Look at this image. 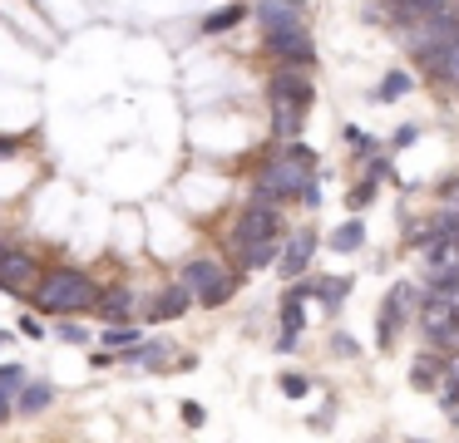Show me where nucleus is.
I'll return each instance as SVG.
<instances>
[{"label":"nucleus","mask_w":459,"mask_h":443,"mask_svg":"<svg viewBox=\"0 0 459 443\" xmlns=\"http://www.w3.org/2000/svg\"><path fill=\"white\" fill-rule=\"evenodd\" d=\"M370 197H376V183H366V187H356V192H351V207H366Z\"/></svg>","instance_id":"27"},{"label":"nucleus","mask_w":459,"mask_h":443,"mask_svg":"<svg viewBox=\"0 0 459 443\" xmlns=\"http://www.w3.org/2000/svg\"><path fill=\"white\" fill-rule=\"evenodd\" d=\"M15 153V143H5V138H0V158H11Z\"/></svg>","instance_id":"30"},{"label":"nucleus","mask_w":459,"mask_h":443,"mask_svg":"<svg viewBox=\"0 0 459 443\" xmlns=\"http://www.w3.org/2000/svg\"><path fill=\"white\" fill-rule=\"evenodd\" d=\"M242 20V5H222V10H212L208 20H203V30H208V35H222V30H232Z\"/></svg>","instance_id":"16"},{"label":"nucleus","mask_w":459,"mask_h":443,"mask_svg":"<svg viewBox=\"0 0 459 443\" xmlns=\"http://www.w3.org/2000/svg\"><path fill=\"white\" fill-rule=\"evenodd\" d=\"M183 285H188L193 295H198L203 305H222L232 295V276L222 271V261H212V256H198V261H188V271H183Z\"/></svg>","instance_id":"4"},{"label":"nucleus","mask_w":459,"mask_h":443,"mask_svg":"<svg viewBox=\"0 0 459 443\" xmlns=\"http://www.w3.org/2000/svg\"><path fill=\"white\" fill-rule=\"evenodd\" d=\"M188 285H169V291L159 295V305H153V320H178L183 311H188Z\"/></svg>","instance_id":"12"},{"label":"nucleus","mask_w":459,"mask_h":443,"mask_svg":"<svg viewBox=\"0 0 459 443\" xmlns=\"http://www.w3.org/2000/svg\"><path fill=\"white\" fill-rule=\"evenodd\" d=\"M425 330H429V340H439V345L455 340V330H459V305L449 301L445 291H439L435 301H425Z\"/></svg>","instance_id":"5"},{"label":"nucleus","mask_w":459,"mask_h":443,"mask_svg":"<svg viewBox=\"0 0 459 443\" xmlns=\"http://www.w3.org/2000/svg\"><path fill=\"white\" fill-rule=\"evenodd\" d=\"M415 389H435V364H429V360L415 364Z\"/></svg>","instance_id":"23"},{"label":"nucleus","mask_w":459,"mask_h":443,"mask_svg":"<svg viewBox=\"0 0 459 443\" xmlns=\"http://www.w3.org/2000/svg\"><path fill=\"white\" fill-rule=\"evenodd\" d=\"M307 389H311V379H307V374H287V379H281V394H287V399H301Z\"/></svg>","instance_id":"22"},{"label":"nucleus","mask_w":459,"mask_h":443,"mask_svg":"<svg viewBox=\"0 0 459 443\" xmlns=\"http://www.w3.org/2000/svg\"><path fill=\"white\" fill-rule=\"evenodd\" d=\"M395 10L405 20H420V15H435V10H445V0H395Z\"/></svg>","instance_id":"18"},{"label":"nucleus","mask_w":459,"mask_h":443,"mask_svg":"<svg viewBox=\"0 0 459 443\" xmlns=\"http://www.w3.org/2000/svg\"><path fill=\"white\" fill-rule=\"evenodd\" d=\"M60 335H65V340H70V345H84V340H90V335H84L80 325H60Z\"/></svg>","instance_id":"28"},{"label":"nucleus","mask_w":459,"mask_h":443,"mask_svg":"<svg viewBox=\"0 0 459 443\" xmlns=\"http://www.w3.org/2000/svg\"><path fill=\"white\" fill-rule=\"evenodd\" d=\"M35 281V261L25 251H5L0 256V291H25Z\"/></svg>","instance_id":"6"},{"label":"nucleus","mask_w":459,"mask_h":443,"mask_svg":"<svg viewBox=\"0 0 459 443\" xmlns=\"http://www.w3.org/2000/svg\"><path fill=\"white\" fill-rule=\"evenodd\" d=\"M272 104H277V138L297 143V133H301V114H307V104H291V98H272Z\"/></svg>","instance_id":"11"},{"label":"nucleus","mask_w":459,"mask_h":443,"mask_svg":"<svg viewBox=\"0 0 459 443\" xmlns=\"http://www.w3.org/2000/svg\"><path fill=\"white\" fill-rule=\"evenodd\" d=\"M307 167L311 158L301 153L297 143H287V158H277V163L262 173V192H257V207H267L272 197H287V192H301V183H307Z\"/></svg>","instance_id":"2"},{"label":"nucleus","mask_w":459,"mask_h":443,"mask_svg":"<svg viewBox=\"0 0 459 443\" xmlns=\"http://www.w3.org/2000/svg\"><path fill=\"white\" fill-rule=\"evenodd\" d=\"M94 305H100L104 320H129V315H134V295L129 291H109L104 301H94Z\"/></svg>","instance_id":"15"},{"label":"nucleus","mask_w":459,"mask_h":443,"mask_svg":"<svg viewBox=\"0 0 459 443\" xmlns=\"http://www.w3.org/2000/svg\"><path fill=\"white\" fill-rule=\"evenodd\" d=\"M21 330H25V335H35V340H40V335H45V325L35 320V315H25V320H21Z\"/></svg>","instance_id":"29"},{"label":"nucleus","mask_w":459,"mask_h":443,"mask_svg":"<svg viewBox=\"0 0 459 443\" xmlns=\"http://www.w3.org/2000/svg\"><path fill=\"white\" fill-rule=\"evenodd\" d=\"M267 45H272V55L277 59H287V64H311V35H307V25H301V10L297 15H281V20H272L267 25Z\"/></svg>","instance_id":"3"},{"label":"nucleus","mask_w":459,"mask_h":443,"mask_svg":"<svg viewBox=\"0 0 459 443\" xmlns=\"http://www.w3.org/2000/svg\"><path fill=\"white\" fill-rule=\"evenodd\" d=\"M183 423H188V429H203V409H198V404H183Z\"/></svg>","instance_id":"24"},{"label":"nucleus","mask_w":459,"mask_h":443,"mask_svg":"<svg viewBox=\"0 0 459 443\" xmlns=\"http://www.w3.org/2000/svg\"><path fill=\"white\" fill-rule=\"evenodd\" d=\"M311 251H316V236H311V232H297V236H291V242L277 251L281 276H301V271H307V261H311Z\"/></svg>","instance_id":"7"},{"label":"nucleus","mask_w":459,"mask_h":443,"mask_svg":"<svg viewBox=\"0 0 459 443\" xmlns=\"http://www.w3.org/2000/svg\"><path fill=\"white\" fill-rule=\"evenodd\" d=\"M134 340H139V330H134V325H129V330H124V325L119 320H114V330L109 335H104V345H109V350H129V345Z\"/></svg>","instance_id":"20"},{"label":"nucleus","mask_w":459,"mask_h":443,"mask_svg":"<svg viewBox=\"0 0 459 443\" xmlns=\"http://www.w3.org/2000/svg\"><path fill=\"white\" fill-rule=\"evenodd\" d=\"M0 379L11 384V389H21V379H25V370H21V364H5V370H0Z\"/></svg>","instance_id":"25"},{"label":"nucleus","mask_w":459,"mask_h":443,"mask_svg":"<svg viewBox=\"0 0 459 443\" xmlns=\"http://www.w3.org/2000/svg\"><path fill=\"white\" fill-rule=\"evenodd\" d=\"M360 236H366V222H346L341 232H331V246H336V251H356Z\"/></svg>","instance_id":"17"},{"label":"nucleus","mask_w":459,"mask_h":443,"mask_svg":"<svg viewBox=\"0 0 459 443\" xmlns=\"http://www.w3.org/2000/svg\"><path fill=\"white\" fill-rule=\"evenodd\" d=\"M429 64H435V74H439V79H455V84H459V35H455V39H445V45H439L435 55H429Z\"/></svg>","instance_id":"14"},{"label":"nucleus","mask_w":459,"mask_h":443,"mask_svg":"<svg viewBox=\"0 0 459 443\" xmlns=\"http://www.w3.org/2000/svg\"><path fill=\"white\" fill-rule=\"evenodd\" d=\"M94 301H100L94 281L84 271H70V266L50 271L40 281V291H35V305H40L45 315H80V311H90Z\"/></svg>","instance_id":"1"},{"label":"nucleus","mask_w":459,"mask_h":443,"mask_svg":"<svg viewBox=\"0 0 459 443\" xmlns=\"http://www.w3.org/2000/svg\"><path fill=\"white\" fill-rule=\"evenodd\" d=\"M272 98H291V104H311V84H307V74H297V69H281V74L272 79Z\"/></svg>","instance_id":"10"},{"label":"nucleus","mask_w":459,"mask_h":443,"mask_svg":"<svg viewBox=\"0 0 459 443\" xmlns=\"http://www.w3.org/2000/svg\"><path fill=\"white\" fill-rule=\"evenodd\" d=\"M262 236H277V217L267 212V207H247V212H242V222H238V236H232V242H262Z\"/></svg>","instance_id":"8"},{"label":"nucleus","mask_w":459,"mask_h":443,"mask_svg":"<svg viewBox=\"0 0 459 443\" xmlns=\"http://www.w3.org/2000/svg\"><path fill=\"white\" fill-rule=\"evenodd\" d=\"M410 89V74H385V84H380V98H400Z\"/></svg>","instance_id":"21"},{"label":"nucleus","mask_w":459,"mask_h":443,"mask_svg":"<svg viewBox=\"0 0 459 443\" xmlns=\"http://www.w3.org/2000/svg\"><path fill=\"white\" fill-rule=\"evenodd\" d=\"M410 301H415V291H410V285H395V291H390L385 315H380V340H385V345H390V335H395L400 315H410Z\"/></svg>","instance_id":"9"},{"label":"nucleus","mask_w":459,"mask_h":443,"mask_svg":"<svg viewBox=\"0 0 459 443\" xmlns=\"http://www.w3.org/2000/svg\"><path fill=\"white\" fill-rule=\"evenodd\" d=\"M45 404H50V384H30V389L21 394V409L25 413H40Z\"/></svg>","instance_id":"19"},{"label":"nucleus","mask_w":459,"mask_h":443,"mask_svg":"<svg viewBox=\"0 0 459 443\" xmlns=\"http://www.w3.org/2000/svg\"><path fill=\"white\" fill-rule=\"evenodd\" d=\"M11 399H15V389L0 379V419H11Z\"/></svg>","instance_id":"26"},{"label":"nucleus","mask_w":459,"mask_h":443,"mask_svg":"<svg viewBox=\"0 0 459 443\" xmlns=\"http://www.w3.org/2000/svg\"><path fill=\"white\" fill-rule=\"evenodd\" d=\"M238 256H242V266H247V271H257V266L277 261V236H262V242H242V246H238Z\"/></svg>","instance_id":"13"}]
</instances>
